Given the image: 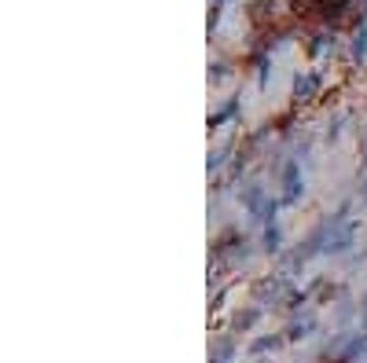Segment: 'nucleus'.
<instances>
[{
	"mask_svg": "<svg viewBox=\"0 0 367 363\" xmlns=\"http://www.w3.org/2000/svg\"><path fill=\"white\" fill-rule=\"evenodd\" d=\"M250 294H253L257 305H275L279 297H283V279H279V275H261V279L250 286Z\"/></svg>",
	"mask_w": 367,
	"mask_h": 363,
	"instance_id": "1",
	"label": "nucleus"
},
{
	"mask_svg": "<svg viewBox=\"0 0 367 363\" xmlns=\"http://www.w3.org/2000/svg\"><path fill=\"white\" fill-rule=\"evenodd\" d=\"M257 319H261V308H239V312L231 315V330H235V334H239V330L246 334V330L257 323Z\"/></svg>",
	"mask_w": 367,
	"mask_h": 363,
	"instance_id": "2",
	"label": "nucleus"
},
{
	"mask_svg": "<svg viewBox=\"0 0 367 363\" xmlns=\"http://www.w3.org/2000/svg\"><path fill=\"white\" fill-rule=\"evenodd\" d=\"M316 84H319V81H316L312 74H309V77H297V81H294V99L309 103V99L316 96Z\"/></svg>",
	"mask_w": 367,
	"mask_h": 363,
	"instance_id": "3",
	"label": "nucleus"
},
{
	"mask_svg": "<svg viewBox=\"0 0 367 363\" xmlns=\"http://www.w3.org/2000/svg\"><path fill=\"white\" fill-rule=\"evenodd\" d=\"M283 334H272V337H257V341H250V352L257 356V352H275L279 345H283Z\"/></svg>",
	"mask_w": 367,
	"mask_h": 363,
	"instance_id": "4",
	"label": "nucleus"
},
{
	"mask_svg": "<svg viewBox=\"0 0 367 363\" xmlns=\"http://www.w3.org/2000/svg\"><path fill=\"white\" fill-rule=\"evenodd\" d=\"M309 330H312V319H297L283 334H287V341H301V337H309Z\"/></svg>",
	"mask_w": 367,
	"mask_h": 363,
	"instance_id": "5",
	"label": "nucleus"
},
{
	"mask_svg": "<svg viewBox=\"0 0 367 363\" xmlns=\"http://www.w3.org/2000/svg\"><path fill=\"white\" fill-rule=\"evenodd\" d=\"M297 191H301V184H297V165H287V195H283V202H297Z\"/></svg>",
	"mask_w": 367,
	"mask_h": 363,
	"instance_id": "6",
	"label": "nucleus"
},
{
	"mask_svg": "<svg viewBox=\"0 0 367 363\" xmlns=\"http://www.w3.org/2000/svg\"><path fill=\"white\" fill-rule=\"evenodd\" d=\"M231 337H221L217 341V349H213V363H228V356H231Z\"/></svg>",
	"mask_w": 367,
	"mask_h": 363,
	"instance_id": "7",
	"label": "nucleus"
},
{
	"mask_svg": "<svg viewBox=\"0 0 367 363\" xmlns=\"http://www.w3.org/2000/svg\"><path fill=\"white\" fill-rule=\"evenodd\" d=\"M363 55H367V30H360L353 37V59H363Z\"/></svg>",
	"mask_w": 367,
	"mask_h": 363,
	"instance_id": "8",
	"label": "nucleus"
},
{
	"mask_svg": "<svg viewBox=\"0 0 367 363\" xmlns=\"http://www.w3.org/2000/svg\"><path fill=\"white\" fill-rule=\"evenodd\" d=\"M265 250H268V253H275V250H279V228H275V224H268V228H265Z\"/></svg>",
	"mask_w": 367,
	"mask_h": 363,
	"instance_id": "9",
	"label": "nucleus"
},
{
	"mask_svg": "<svg viewBox=\"0 0 367 363\" xmlns=\"http://www.w3.org/2000/svg\"><path fill=\"white\" fill-rule=\"evenodd\" d=\"M209 77L217 81V84H224V81H228V62H213V67H209Z\"/></svg>",
	"mask_w": 367,
	"mask_h": 363,
	"instance_id": "10",
	"label": "nucleus"
},
{
	"mask_svg": "<svg viewBox=\"0 0 367 363\" xmlns=\"http://www.w3.org/2000/svg\"><path fill=\"white\" fill-rule=\"evenodd\" d=\"M224 155H228V147H217V151H209V173L224 165Z\"/></svg>",
	"mask_w": 367,
	"mask_h": 363,
	"instance_id": "11",
	"label": "nucleus"
},
{
	"mask_svg": "<svg viewBox=\"0 0 367 363\" xmlns=\"http://www.w3.org/2000/svg\"><path fill=\"white\" fill-rule=\"evenodd\" d=\"M217 23H221V4H217V0H213V8H209V33L217 30Z\"/></svg>",
	"mask_w": 367,
	"mask_h": 363,
	"instance_id": "12",
	"label": "nucleus"
},
{
	"mask_svg": "<svg viewBox=\"0 0 367 363\" xmlns=\"http://www.w3.org/2000/svg\"><path fill=\"white\" fill-rule=\"evenodd\" d=\"M360 199L367 202V177H363V191H360Z\"/></svg>",
	"mask_w": 367,
	"mask_h": 363,
	"instance_id": "13",
	"label": "nucleus"
}]
</instances>
